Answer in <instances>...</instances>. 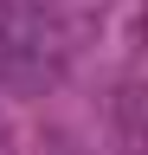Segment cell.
I'll use <instances>...</instances> for the list:
<instances>
[]
</instances>
